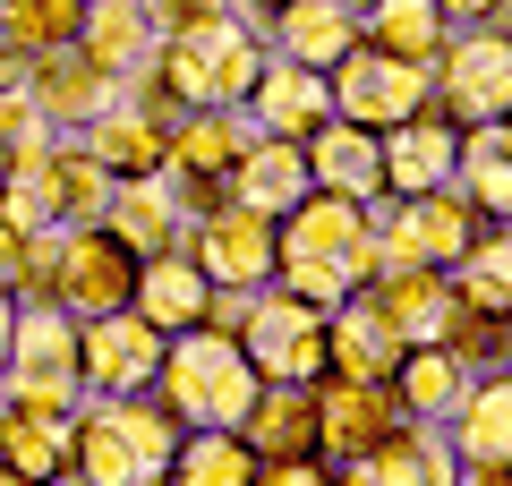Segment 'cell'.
I'll use <instances>...</instances> for the list:
<instances>
[{"label":"cell","mask_w":512,"mask_h":486,"mask_svg":"<svg viewBox=\"0 0 512 486\" xmlns=\"http://www.w3.org/2000/svg\"><path fill=\"white\" fill-rule=\"evenodd\" d=\"M77 26H86V0H0V35L18 43V52H60V43H77Z\"/></svg>","instance_id":"34"},{"label":"cell","mask_w":512,"mask_h":486,"mask_svg":"<svg viewBox=\"0 0 512 486\" xmlns=\"http://www.w3.org/2000/svg\"><path fill=\"white\" fill-rule=\"evenodd\" d=\"M470 359H461L453 342H410L402 367H393V401H402V418H419V427H444V418L470 401Z\"/></svg>","instance_id":"18"},{"label":"cell","mask_w":512,"mask_h":486,"mask_svg":"<svg viewBox=\"0 0 512 486\" xmlns=\"http://www.w3.org/2000/svg\"><path fill=\"white\" fill-rule=\"evenodd\" d=\"M461 171V128L453 120H402V128H384V188L393 197H427V188H453Z\"/></svg>","instance_id":"17"},{"label":"cell","mask_w":512,"mask_h":486,"mask_svg":"<svg viewBox=\"0 0 512 486\" xmlns=\"http://www.w3.org/2000/svg\"><path fill=\"white\" fill-rule=\"evenodd\" d=\"M316 188V171H308V145H291V137H248V154L231 162V205H256V214H291L299 197Z\"/></svg>","instance_id":"20"},{"label":"cell","mask_w":512,"mask_h":486,"mask_svg":"<svg viewBox=\"0 0 512 486\" xmlns=\"http://www.w3.org/2000/svg\"><path fill=\"white\" fill-rule=\"evenodd\" d=\"M9 333H18V299H0V376H9Z\"/></svg>","instance_id":"41"},{"label":"cell","mask_w":512,"mask_h":486,"mask_svg":"<svg viewBox=\"0 0 512 486\" xmlns=\"http://www.w3.org/2000/svg\"><path fill=\"white\" fill-rule=\"evenodd\" d=\"M248 120H256V137H291V145H308L316 128L333 120V69H299V60H265V77H256V94H248Z\"/></svg>","instance_id":"14"},{"label":"cell","mask_w":512,"mask_h":486,"mask_svg":"<svg viewBox=\"0 0 512 486\" xmlns=\"http://www.w3.org/2000/svg\"><path fill=\"white\" fill-rule=\"evenodd\" d=\"M128 307H137L154 333H188V324L214 316V282L197 273V256H188V248H163V256L137 265V299H128Z\"/></svg>","instance_id":"19"},{"label":"cell","mask_w":512,"mask_h":486,"mask_svg":"<svg viewBox=\"0 0 512 486\" xmlns=\"http://www.w3.org/2000/svg\"><path fill=\"white\" fill-rule=\"evenodd\" d=\"M103 222L128 239V248H137V265L188 239V205L171 197L163 171H137V180H120V188H111V214H103Z\"/></svg>","instance_id":"23"},{"label":"cell","mask_w":512,"mask_h":486,"mask_svg":"<svg viewBox=\"0 0 512 486\" xmlns=\"http://www.w3.org/2000/svg\"><path fill=\"white\" fill-rule=\"evenodd\" d=\"M0 486H52V478H26V469H9V461H0Z\"/></svg>","instance_id":"42"},{"label":"cell","mask_w":512,"mask_h":486,"mask_svg":"<svg viewBox=\"0 0 512 486\" xmlns=\"http://www.w3.org/2000/svg\"><path fill=\"white\" fill-rule=\"evenodd\" d=\"M444 444L461 461V486H504L512 478V376L470 384V401L444 418Z\"/></svg>","instance_id":"12"},{"label":"cell","mask_w":512,"mask_h":486,"mask_svg":"<svg viewBox=\"0 0 512 486\" xmlns=\"http://www.w3.org/2000/svg\"><path fill=\"white\" fill-rule=\"evenodd\" d=\"M18 290H26V239L0 222V299H18Z\"/></svg>","instance_id":"38"},{"label":"cell","mask_w":512,"mask_h":486,"mask_svg":"<svg viewBox=\"0 0 512 486\" xmlns=\"http://www.w3.org/2000/svg\"><path fill=\"white\" fill-rule=\"evenodd\" d=\"M239 9H248V18H274V9H291V0H239Z\"/></svg>","instance_id":"43"},{"label":"cell","mask_w":512,"mask_h":486,"mask_svg":"<svg viewBox=\"0 0 512 486\" xmlns=\"http://www.w3.org/2000/svg\"><path fill=\"white\" fill-rule=\"evenodd\" d=\"M308 171H316V188H333V197L376 205L384 197V137L359 128V120H325L308 137Z\"/></svg>","instance_id":"21"},{"label":"cell","mask_w":512,"mask_h":486,"mask_svg":"<svg viewBox=\"0 0 512 486\" xmlns=\"http://www.w3.org/2000/svg\"><path fill=\"white\" fill-rule=\"evenodd\" d=\"M274 239H282L274 282H282V290H299V299H316L325 316L350 299V290L376 282V222H367V205H359V197L308 188V197H299L291 214L274 222Z\"/></svg>","instance_id":"1"},{"label":"cell","mask_w":512,"mask_h":486,"mask_svg":"<svg viewBox=\"0 0 512 486\" xmlns=\"http://www.w3.org/2000/svg\"><path fill=\"white\" fill-rule=\"evenodd\" d=\"M436 9H444V18H453V26H487L495 9H504V0H436Z\"/></svg>","instance_id":"40"},{"label":"cell","mask_w":512,"mask_h":486,"mask_svg":"<svg viewBox=\"0 0 512 486\" xmlns=\"http://www.w3.org/2000/svg\"><path fill=\"white\" fill-rule=\"evenodd\" d=\"M453 290L478 316H512V222H495L487 239H470V256L453 265Z\"/></svg>","instance_id":"32"},{"label":"cell","mask_w":512,"mask_h":486,"mask_svg":"<svg viewBox=\"0 0 512 486\" xmlns=\"http://www.w3.org/2000/svg\"><path fill=\"white\" fill-rule=\"evenodd\" d=\"M154 393L171 401L180 427H239V418L256 410V393H265V376H256V359H248L239 333H222V324H188V333L163 342V376H154Z\"/></svg>","instance_id":"4"},{"label":"cell","mask_w":512,"mask_h":486,"mask_svg":"<svg viewBox=\"0 0 512 486\" xmlns=\"http://www.w3.org/2000/svg\"><path fill=\"white\" fill-rule=\"evenodd\" d=\"M9 410L77 418L86 410V376H77V316L60 299H18V333H9V376H0Z\"/></svg>","instance_id":"5"},{"label":"cell","mask_w":512,"mask_h":486,"mask_svg":"<svg viewBox=\"0 0 512 486\" xmlns=\"http://www.w3.org/2000/svg\"><path fill=\"white\" fill-rule=\"evenodd\" d=\"M256 486H333V469H316V452H299V461H256Z\"/></svg>","instance_id":"37"},{"label":"cell","mask_w":512,"mask_h":486,"mask_svg":"<svg viewBox=\"0 0 512 486\" xmlns=\"http://www.w3.org/2000/svg\"><path fill=\"white\" fill-rule=\"evenodd\" d=\"M154 18V35H197V26H222V18H239V0H137Z\"/></svg>","instance_id":"36"},{"label":"cell","mask_w":512,"mask_h":486,"mask_svg":"<svg viewBox=\"0 0 512 486\" xmlns=\"http://www.w3.org/2000/svg\"><path fill=\"white\" fill-rule=\"evenodd\" d=\"M111 188H120V171H111V162H94L77 137L52 145V197H60V222H103V214H111Z\"/></svg>","instance_id":"31"},{"label":"cell","mask_w":512,"mask_h":486,"mask_svg":"<svg viewBox=\"0 0 512 486\" xmlns=\"http://www.w3.org/2000/svg\"><path fill=\"white\" fill-rule=\"evenodd\" d=\"M0 145L9 154H43V145H60V128L43 120L35 94H0Z\"/></svg>","instance_id":"35"},{"label":"cell","mask_w":512,"mask_h":486,"mask_svg":"<svg viewBox=\"0 0 512 486\" xmlns=\"http://www.w3.org/2000/svg\"><path fill=\"white\" fill-rule=\"evenodd\" d=\"M504 145H512V111H504Z\"/></svg>","instance_id":"48"},{"label":"cell","mask_w":512,"mask_h":486,"mask_svg":"<svg viewBox=\"0 0 512 486\" xmlns=\"http://www.w3.org/2000/svg\"><path fill=\"white\" fill-rule=\"evenodd\" d=\"M444 35H453V18H444L436 0H376L359 18V43H376V52H402V60H436Z\"/></svg>","instance_id":"29"},{"label":"cell","mask_w":512,"mask_h":486,"mask_svg":"<svg viewBox=\"0 0 512 486\" xmlns=\"http://www.w3.org/2000/svg\"><path fill=\"white\" fill-rule=\"evenodd\" d=\"M504 367H512V316H504Z\"/></svg>","instance_id":"45"},{"label":"cell","mask_w":512,"mask_h":486,"mask_svg":"<svg viewBox=\"0 0 512 486\" xmlns=\"http://www.w3.org/2000/svg\"><path fill=\"white\" fill-rule=\"evenodd\" d=\"M26 94L43 103V120H52L60 137H77L94 111L120 103V77H111L103 60L86 52V43H60V52H43V60H35V86H26Z\"/></svg>","instance_id":"15"},{"label":"cell","mask_w":512,"mask_h":486,"mask_svg":"<svg viewBox=\"0 0 512 486\" xmlns=\"http://www.w3.org/2000/svg\"><path fill=\"white\" fill-rule=\"evenodd\" d=\"M163 342L137 307H111V316H86L77 324V376H86V401H111V393H154L163 376Z\"/></svg>","instance_id":"10"},{"label":"cell","mask_w":512,"mask_h":486,"mask_svg":"<svg viewBox=\"0 0 512 486\" xmlns=\"http://www.w3.org/2000/svg\"><path fill=\"white\" fill-rule=\"evenodd\" d=\"M26 86H35V52H18L0 35V94H26Z\"/></svg>","instance_id":"39"},{"label":"cell","mask_w":512,"mask_h":486,"mask_svg":"<svg viewBox=\"0 0 512 486\" xmlns=\"http://www.w3.org/2000/svg\"><path fill=\"white\" fill-rule=\"evenodd\" d=\"M180 248L197 256V273L214 290H265V282H274V265H282L274 214H256V205H214V214H197Z\"/></svg>","instance_id":"9"},{"label":"cell","mask_w":512,"mask_h":486,"mask_svg":"<svg viewBox=\"0 0 512 486\" xmlns=\"http://www.w3.org/2000/svg\"><path fill=\"white\" fill-rule=\"evenodd\" d=\"M171 486H256V444L239 427H188Z\"/></svg>","instance_id":"28"},{"label":"cell","mask_w":512,"mask_h":486,"mask_svg":"<svg viewBox=\"0 0 512 486\" xmlns=\"http://www.w3.org/2000/svg\"><path fill=\"white\" fill-rule=\"evenodd\" d=\"M0 222H9L18 239H35V231H52V222H60V197H52V145L9 162V180H0Z\"/></svg>","instance_id":"33"},{"label":"cell","mask_w":512,"mask_h":486,"mask_svg":"<svg viewBox=\"0 0 512 486\" xmlns=\"http://www.w3.org/2000/svg\"><path fill=\"white\" fill-rule=\"evenodd\" d=\"M504 486H512V478H504Z\"/></svg>","instance_id":"49"},{"label":"cell","mask_w":512,"mask_h":486,"mask_svg":"<svg viewBox=\"0 0 512 486\" xmlns=\"http://www.w3.org/2000/svg\"><path fill=\"white\" fill-rule=\"evenodd\" d=\"M325 333H333V367H325V376H384V384H393V367H402V350H410L402 333L384 324V307L367 299V290H350V299L333 307Z\"/></svg>","instance_id":"24"},{"label":"cell","mask_w":512,"mask_h":486,"mask_svg":"<svg viewBox=\"0 0 512 486\" xmlns=\"http://www.w3.org/2000/svg\"><path fill=\"white\" fill-rule=\"evenodd\" d=\"M342 9H350V18H367V9H376V0H342Z\"/></svg>","instance_id":"44"},{"label":"cell","mask_w":512,"mask_h":486,"mask_svg":"<svg viewBox=\"0 0 512 486\" xmlns=\"http://www.w3.org/2000/svg\"><path fill=\"white\" fill-rule=\"evenodd\" d=\"M180 418H171L163 393H111L77 410L69 435V478L77 486H171V461H180Z\"/></svg>","instance_id":"2"},{"label":"cell","mask_w":512,"mask_h":486,"mask_svg":"<svg viewBox=\"0 0 512 486\" xmlns=\"http://www.w3.org/2000/svg\"><path fill=\"white\" fill-rule=\"evenodd\" d=\"M504 35H512V0H504Z\"/></svg>","instance_id":"47"},{"label":"cell","mask_w":512,"mask_h":486,"mask_svg":"<svg viewBox=\"0 0 512 486\" xmlns=\"http://www.w3.org/2000/svg\"><path fill=\"white\" fill-rule=\"evenodd\" d=\"M239 342H248V359H256V376H265V384H325V367H333L325 307L299 299V290H282V282H265L248 299Z\"/></svg>","instance_id":"6"},{"label":"cell","mask_w":512,"mask_h":486,"mask_svg":"<svg viewBox=\"0 0 512 486\" xmlns=\"http://www.w3.org/2000/svg\"><path fill=\"white\" fill-rule=\"evenodd\" d=\"M393 427H402V401H393L384 376H325L316 384V452L359 461V452H376Z\"/></svg>","instance_id":"11"},{"label":"cell","mask_w":512,"mask_h":486,"mask_svg":"<svg viewBox=\"0 0 512 486\" xmlns=\"http://www.w3.org/2000/svg\"><path fill=\"white\" fill-rule=\"evenodd\" d=\"M436 103V60H402V52H376V43H359V52H342V69H333V120H359V128H402L419 120V111Z\"/></svg>","instance_id":"7"},{"label":"cell","mask_w":512,"mask_h":486,"mask_svg":"<svg viewBox=\"0 0 512 486\" xmlns=\"http://www.w3.org/2000/svg\"><path fill=\"white\" fill-rule=\"evenodd\" d=\"M69 435H77V418H43V410H9V401H0V461L26 469V478L77 486L69 478Z\"/></svg>","instance_id":"27"},{"label":"cell","mask_w":512,"mask_h":486,"mask_svg":"<svg viewBox=\"0 0 512 486\" xmlns=\"http://www.w3.org/2000/svg\"><path fill=\"white\" fill-rule=\"evenodd\" d=\"M77 43H86V52L128 86V77L154 60V43H163V35H154V18L137 9V0H86V26H77Z\"/></svg>","instance_id":"26"},{"label":"cell","mask_w":512,"mask_h":486,"mask_svg":"<svg viewBox=\"0 0 512 486\" xmlns=\"http://www.w3.org/2000/svg\"><path fill=\"white\" fill-rule=\"evenodd\" d=\"M436 103L453 128H504L512 111V35L495 26H453L436 52Z\"/></svg>","instance_id":"8"},{"label":"cell","mask_w":512,"mask_h":486,"mask_svg":"<svg viewBox=\"0 0 512 486\" xmlns=\"http://www.w3.org/2000/svg\"><path fill=\"white\" fill-rule=\"evenodd\" d=\"M9 162H18V154H9V145H0V180H9Z\"/></svg>","instance_id":"46"},{"label":"cell","mask_w":512,"mask_h":486,"mask_svg":"<svg viewBox=\"0 0 512 486\" xmlns=\"http://www.w3.org/2000/svg\"><path fill=\"white\" fill-rule=\"evenodd\" d=\"M333 486H461V461H453V444H444V427L402 418L376 452H359V461L333 469Z\"/></svg>","instance_id":"13"},{"label":"cell","mask_w":512,"mask_h":486,"mask_svg":"<svg viewBox=\"0 0 512 486\" xmlns=\"http://www.w3.org/2000/svg\"><path fill=\"white\" fill-rule=\"evenodd\" d=\"M26 290L60 299L77 324L111 316V307L137 299V248L111 222H52V231L26 239Z\"/></svg>","instance_id":"3"},{"label":"cell","mask_w":512,"mask_h":486,"mask_svg":"<svg viewBox=\"0 0 512 486\" xmlns=\"http://www.w3.org/2000/svg\"><path fill=\"white\" fill-rule=\"evenodd\" d=\"M239 435L256 444V461H299V452H316V384H265L256 410L239 418Z\"/></svg>","instance_id":"25"},{"label":"cell","mask_w":512,"mask_h":486,"mask_svg":"<svg viewBox=\"0 0 512 486\" xmlns=\"http://www.w3.org/2000/svg\"><path fill=\"white\" fill-rule=\"evenodd\" d=\"M265 43L299 69H342V52H359V18L342 0H291V9L265 18Z\"/></svg>","instance_id":"22"},{"label":"cell","mask_w":512,"mask_h":486,"mask_svg":"<svg viewBox=\"0 0 512 486\" xmlns=\"http://www.w3.org/2000/svg\"><path fill=\"white\" fill-rule=\"evenodd\" d=\"M77 145H86L94 162H111L120 180H137V171H163V154H171V111L137 103V94L120 86V103L94 111V120L77 128Z\"/></svg>","instance_id":"16"},{"label":"cell","mask_w":512,"mask_h":486,"mask_svg":"<svg viewBox=\"0 0 512 486\" xmlns=\"http://www.w3.org/2000/svg\"><path fill=\"white\" fill-rule=\"evenodd\" d=\"M453 188H461L487 222H512V145H504V128H461V171H453Z\"/></svg>","instance_id":"30"}]
</instances>
